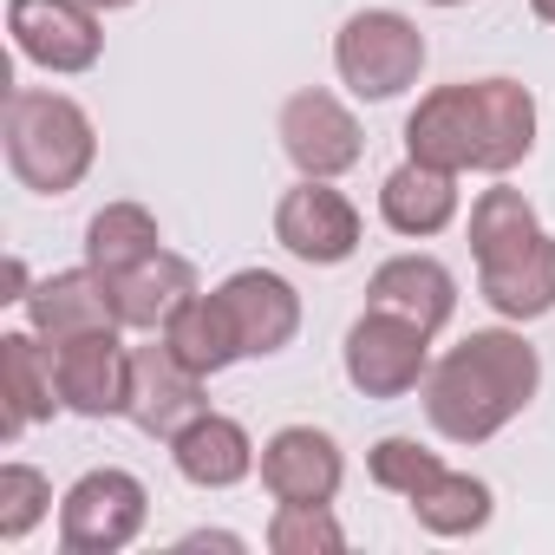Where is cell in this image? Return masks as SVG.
Segmentation results:
<instances>
[{
  "label": "cell",
  "mask_w": 555,
  "mask_h": 555,
  "mask_svg": "<svg viewBox=\"0 0 555 555\" xmlns=\"http://www.w3.org/2000/svg\"><path fill=\"white\" fill-rule=\"evenodd\" d=\"M542 392V353L522 340V327H470L451 353L431 360L418 399L444 444H490L503 425H516Z\"/></svg>",
  "instance_id": "6da1fadb"
},
{
  "label": "cell",
  "mask_w": 555,
  "mask_h": 555,
  "mask_svg": "<svg viewBox=\"0 0 555 555\" xmlns=\"http://www.w3.org/2000/svg\"><path fill=\"white\" fill-rule=\"evenodd\" d=\"M0 151L21 190L34 196H73L99 164V125L73 92L14 86L0 105Z\"/></svg>",
  "instance_id": "7a4b0ae2"
},
{
  "label": "cell",
  "mask_w": 555,
  "mask_h": 555,
  "mask_svg": "<svg viewBox=\"0 0 555 555\" xmlns=\"http://www.w3.org/2000/svg\"><path fill=\"white\" fill-rule=\"evenodd\" d=\"M425 60H431V47H425L418 21L399 14V8H360V14H347L340 34H334V73H340V86H347L360 105H392V99H405V92L418 86Z\"/></svg>",
  "instance_id": "3957f363"
},
{
  "label": "cell",
  "mask_w": 555,
  "mask_h": 555,
  "mask_svg": "<svg viewBox=\"0 0 555 555\" xmlns=\"http://www.w3.org/2000/svg\"><path fill=\"white\" fill-rule=\"evenodd\" d=\"M144 522H151V490L138 470H118V464L73 477V490L60 496V548L66 555H118L144 535Z\"/></svg>",
  "instance_id": "277c9868"
},
{
  "label": "cell",
  "mask_w": 555,
  "mask_h": 555,
  "mask_svg": "<svg viewBox=\"0 0 555 555\" xmlns=\"http://www.w3.org/2000/svg\"><path fill=\"white\" fill-rule=\"evenodd\" d=\"M340 373L360 399H405L431 373V334L386 308H366L340 340Z\"/></svg>",
  "instance_id": "5b68a950"
},
{
  "label": "cell",
  "mask_w": 555,
  "mask_h": 555,
  "mask_svg": "<svg viewBox=\"0 0 555 555\" xmlns=\"http://www.w3.org/2000/svg\"><path fill=\"white\" fill-rule=\"evenodd\" d=\"M8 40L27 66L79 79L105 60V14L92 0H8Z\"/></svg>",
  "instance_id": "8992f818"
},
{
  "label": "cell",
  "mask_w": 555,
  "mask_h": 555,
  "mask_svg": "<svg viewBox=\"0 0 555 555\" xmlns=\"http://www.w3.org/2000/svg\"><path fill=\"white\" fill-rule=\"evenodd\" d=\"M274 138H282V151H288V164L301 177H327V183H340L366 157V131H360L353 105L340 92H327V86L288 92L282 118H274Z\"/></svg>",
  "instance_id": "52a82bcc"
},
{
  "label": "cell",
  "mask_w": 555,
  "mask_h": 555,
  "mask_svg": "<svg viewBox=\"0 0 555 555\" xmlns=\"http://www.w3.org/2000/svg\"><path fill=\"white\" fill-rule=\"evenodd\" d=\"M360 209L347 190H334L327 177H301L295 190H282V203H274V242H282L295 261L308 268H340L360 255Z\"/></svg>",
  "instance_id": "ba28073f"
},
{
  "label": "cell",
  "mask_w": 555,
  "mask_h": 555,
  "mask_svg": "<svg viewBox=\"0 0 555 555\" xmlns=\"http://www.w3.org/2000/svg\"><path fill=\"white\" fill-rule=\"evenodd\" d=\"M47 353H53L60 405L73 418H125V405H131V347H125V327L47 340Z\"/></svg>",
  "instance_id": "9c48e42d"
},
{
  "label": "cell",
  "mask_w": 555,
  "mask_h": 555,
  "mask_svg": "<svg viewBox=\"0 0 555 555\" xmlns=\"http://www.w3.org/2000/svg\"><path fill=\"white\" fill-rule=\"evenodd\" d=\"M347 483V451L321 425H282L261 438V490L274 503H334Z\"/></svg>",
  "instance_id": "30bf717a"
},
{
  "label": "cell",
  "mask_w": 555,
  "mask_h": 555,
  "mask_svg": "<svg viewBox=\"0 0 555 555\" xmlns=\"http://www.w3.org/2000/svg\"><path fill=\"white\" fill-rule=\"evenodd\" d=\"M209 412V379L203 373H190L164 340L157 347H131V405H125V418L144 431V438H157V444H170L190 418H203Z\"/></svg>",
  "instance_id": "8fae6325"
},
{
  "label": "cell",
  "mask_w": 555,
  "mask_h": 555,
  "mask_svg": "<svg viewBox=\"0 0 555 555\" xmlns=\"http://www.w3.org/2000/svg\"><path fill=\"white\" fill-rule=\"evenodd\" d=\"M229 321H235V340H242V360H274L288 353L295 334H301V295L288 274L274 268H235L229 282H216Z\"/></svg>",
  "instance_id": "7c38bea8"
},
{
  "label": "cell",
  "mask_w": 555,
  "mask_h": 555,
  "mask_svg": "<svg viewBox=\"0 0 555 555\" xmlns=\"http://www.w3.org/2000/svg\"><path fill=\"white\" fill-rule=\"evenodd\" d=\"M470 125H477V170L509 177L535 151V92L522 79H470Z\"/></svg>",
  "instance_id": "4fadbf2b"
},
{
  "label": "cell",
  "mask_w": 555,
  "mask_h": 555,
  "mask_svg": "<svg viewBox=\"0 0 555 555\" xmlns=\"http://www.w3.org/2000/svg\"><path fill=\"white\" fill-rule=\"evenodd\" d=\"M53 412H66V405H60V386H53L47 340L34 327L0 334V444H21Z\"/></svg>",
  "instance_id": "5bb4252c"
},
{
  "label": "cell",
  "mask_w": 555,
  "mask_h": 555,
  "mask_svg": "<svg viewBox=\"0 0 555 555\" xmlns=\"http://www.w3.org/2000/svg\"><path fill=\"white\" fill-rule=\"evenodd\" d=\"M366 308H386L399 321H418L425 334L451 327L457 314V274L438 261V255H386L373 274H366Z\"/></svg>",
  "instance_id": "9a60e30c"
},
{
  "label": "cell",
  "mask_w": 555,
  "mask_h": 555,
  "mask_svg": "<svg viewBox=\"0 0 555 555\" xmlns=\"http://www.w3.org/2000/svg\"><path fill=\"white\" fill-rule=\"evenodd\" d=\"M27 308V327L40 340H73V334H105L118 327V301H112V282L86 261V268H60V274H40L34 295L21 301Z\"/></svg>",
  "instance_id": "2e32d148"
},
{
  "label": "cell",
  "mask_w": 555,
  "mask_h": 555,
  "mask_svg": "<svg viewBox=\"0 0 555 555\" xmlns=\"http://www.w3.org/2000/svg\"><path fill=\"white\" fill-rule=\"evenodd\" d=\"M170 464H177V477L196 483V490H235V483H248V477L261 470V451H255V438H248L242 418L203 412V418H190V425L170 438Z\"/></svg>",
  "instance_id": "e0dca14e"
},
{
  "label": "cell",
  "mask_w": 555,
  "mask_h": 555,
  "mask_svg": "<svg viewBox=\"0 0 555 555\" xmlns=\"http://www.w3.org/2000/svg\"><path fill=\"white\" fill-rule=\"evenodd\" d=\"M477 295L490 301V314L529 327L542 314H555V235H529L522 248L496 255V261H477Z\"/></svg>",
  "instance_id": "ac0fdd59"
},
{
  "label": "cell",
  "mask_w": 555,
  "mask_h": 555,
  "mask_svg": "<svg viewBox=\"0 0 555 555\" xmlns=\"http://www.w3.org/2000/svg\"><path fill=\"white\" fill-rule=\"evenodd\" d=\"M457 203H464L457 170H438V164H418V157H405V164L386 170V183H379V222H386L392 235H405V242L444 235V229L457 222Z\"/></svg>",
  "instance_id": "d6986e66"
},
{
  "label": "cell",
  "mask_w": 555,
  "mask_h": 555,
  "mask_svg": "<svg viewBox=\"0 0 555 555\" xmlns=\"http://www.w3.org/2000/svg\"><path fill=\"white\" fill-rule=\"evenodd\" d=\"M405 157L438 164V170H477V125H470V79L431 86L405 112Z\"/></svg>",
  "instance_id": "ffe728a7"
},
{
  "label": "cell",
  "mask_w": 555,
  "mask_h": 555,
  "mask_svg": "<svg viewBox=\"0 0 555 555\" xmlns=\"http://www.w3.org/2000/svg\"><path fill=\"white\" fill-rule=\"evenodd\" d=\"M196 288H203V282H196V268H190L177 248H157V255H144L138 268L112 274L118 327H125V334H164V321H170Z\"/></svg>",
  "instance_id": "44dd1931"
},
{
  "label": "cell",
  "mask_w": 555,
  "mask_h": 555,
  "mask_svg": "<svg viewBox=\"0 0 555 555\" xmlns=\"http://www.w3.org/2000/svg\"><path fill=\"white\" fill-rule=\"evenodd\" d=\"M190 373H203V379H216V373H229L235 360H242V340H235V321H229V308H222V295L216 288H196L170 321H164V334H157Z\"/></svg>",
  "instance_id": "7402d4cb"
},
{
  "label": "cell",
  "mask_w": 555,
  "mask_h": 555,
  "mask_svg": "<svg viewBox=\"0 0 555 555\" xmlns=\"http://www.w3.org/2000/svg\"><path fill=\"white\" fill-rule=\"evenodd\" d=\"M490 516H496V490L483 477H470V470H444L438 483H425L412 496V522L425 535H438V542L477 535V529H490Z\"/></svg>",
  "instance_id": "603a6c76"
},
{
  "label": "cell",
  "mask_w": 555,
  "mask_h": 555,
  "mask_svg": "<svg viewBox=\"0 0 555 555\" xmlns=\"http://www.w3.org/2000/svg\"><path fill=\"white\" fill-rule=\"evenodd\" d=\"M164 248V229H157V216L144 209V203H131V196H118V203H105L92 222H86V261L105 274H125V268H138L144 255H157Z\"/></svg>",
  "instance_id": "cb8c5ba5"
},
{
  "label": "cell",
  "mask_w": 555,
  "mask_h": 555,
  "mask_svg": "<svg viewBox=\"0 0 555 555\" xmlns=\"http://www.w3.org/2000/svg\"><path fill=\"white\" fill-rule=\"evenodd\" d=\"M464 235H470V261H496V255L522 248L529 235H542V216H535V203H529L522 190H509V183L496 177L490 190H477Z\"/></svg>",
  "instance_id": "d4e9b609"
},
{
  "label": "cell",
  "mask_w": 555,
  "mask_h": 555,
  "mask_svg": "<svg viewBox=\"0 0 555 555\" xmlns=\"http://www.w3.org/2000/svg\"><path fill=\"white\" fill-rule=\"evenodd\" d=\"M261 542L274 555H340L347 548V529H340L334 503H274Z\"/></svg>",
  "instance_id": "484cf974"
},
{
  "label": "cell",
  "mask_w": 555,
  "mask_h": 555,
  "mask_svg": "<svg viewBox=\"0 0 555 555\" xmlns=\"http://www.w3.org/2000/svg\"><path fill=\"white\" fill-rule=\"evenodd\" d=\"M451 464L431 451V444H418V438H405V431H392V438H379L373 451H366V477L379 483V490H392V496H418L425 483H438Z\"/></svg>",
  "instance_id": "4316f807"
},
{
  "label": "cell",
  "mask_w": 555,
  "mask_h": 555,
  "mask_svg": "<svg viewBox=\"0 0 555 555\" xmlns=\"http://www.w3.org/2000/svg\"><path fill=\"white\" fill-rule=\"evenodd\" d=\"M47 516H53V477L8 457L0 464V542H27Z\"/></svg>",
  "instance_id": "83f0119b"
},
{
  "label": "cell",
  "mask_w": 555,
  "mask_h": 555,
  "mask_svg": "<svg viewBox=\"0 0 555 555\" xmlns=\"http://www.w3.org/2000/svg\"><path fill=\"white\" fill-rule=\"evenodd\" d=\"M177 548H229V555H242L248 542H242V535H229V529H190Z\"/></svg>",
  "instance_id": "f1b7e54d"
},
{
  "label": "cell",
  "mask_w": 555,
  "mask_h": 555,
  "mask_svg": "<svg viewBox=\"0 0 555 555\" xmlns=\"http://www.w3.org/2000/svg\"><path fill=\"white\" fill-rule=\"evenodd\" d=\"M27 295H34V274H27L21 255H8V295H0V301H27Z\"/></svg>",
  "instance_id": "f546056e"
},
{
  "label": "cell",
  "mask_w": 555,
  "mask_h": 555,
  "mask_svg": "<svg viewBox=\"0 0 555 555\" xmlns=\"http://www.w3.org/2000/svg\"><path fill=\"white\" fill-rule=\"evenodd\" d=\"M529 14H535L542 27H555V0H529Z\"/></svg>",
  "instance_id": "4dcf8cb0"
},
{
  "label": "cell",
  "mask_w": 555,
  "mask_h": 555,
  "mask_svg": "<svg viewBox=\"0 0 555 555\" xmlns=\"http://www.w3.org/2000/svg\"><path fill=\"white\" fill-rule=\"evenodd\" d=\"M99 14H125V8H138V0H92Z\"/></svg>",
  "instance_id": "1f68e13d"
},
{
  "label": "cell",
  "mask_w": 555,
  "mask_h": 555,
  "mask_svg": "<svg viewBox=\"0 0 555 555\" xmlns=\"http://www.w3.org/2000/svg\"><path fill=\"white\" fill-rule=\"evenodd\" d=\"M425 8H470V0H425Z\"/></svg>",
  "instance_id": "d6a6232c"
}]
</instances>
